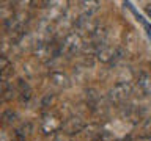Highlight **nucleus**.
Listing matches in <instances>:
<instances>
[{
  "label": "nucleus",
  "instance_id": "obj_1",
  "mask_svg": "<svg viewBox=\"0 0 151 141\" xmlns=\"http://www.w3.org/2000/svg\"><path fill=\"white\" fill-rule=\"evenodd\" d=\"M17 91H19V94H21L22 100H28L30 96H32V89L24 80H17Z\"/></svg>",
  "mask_w": 151,
  "mask_h": 141
},
{
  "label": "nucleus",
  "instance_id": "obj_2",
  "mask_svg": "<svg viewBox=\"0 0 151 141\" xmlns=\"http://www.w3.org/2000/svg\"><path fill=\"white\" fill-rule=\"evenodd\" d=\"M9 74H11V63L6 56H0V78L3 80Z\"/></svg>",
  "mask_w": 151,
  "mask_h": 141
},
{
  "label": "nucleus",
  "instance_id": "obj_3",
  "mask_svg": "<svg viewBox=\"0 0 151 141\" xmlns=\"http://www.w3.org/2000/svg\"><path fill=\"white\" fill-rule=\"evenodd\" d=\"M8 89H9L8 83L5 82V80L0 78V96H3V94H8Z\"/></svg>",
  "mask_w": 151,
  "mask_h": 141
},
{
  "label": "nucleus",
  "instance_id": "obj_4",
  "mask_svg": "<svg viewBox=\"0 0 151 141\" xmlns=\"http://www.w3.org/2000/svg\"><path fill=\"white\" fill-rule=\"evenodd\" d=\"M14 141H25V136L22 135V132H21V130H17V133H16V138H14Z\"/></svg>",
  "mask_w": 151,
  "mask_h": 141
}]
</instances>
